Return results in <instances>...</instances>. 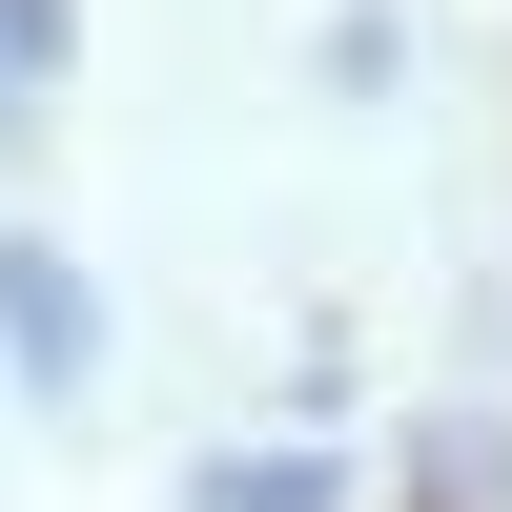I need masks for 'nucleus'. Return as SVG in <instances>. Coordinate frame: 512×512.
Here are the masks:
<instances>
[{
	"mask_svg": "<svg viewBox=\"0 0 512 512\" xmlns=\"http://www.w3.org/2000/svg\"><path fill=\"white\" fill-rule=\"evenodd\" d=\"M0 349H21L41 390H62V369H82V287L41 267V246H0Z\"/></svg>",
	"mask_w": 512,
	"mask_h": 512,
	"instance_id": "obj_1",
	"label": "nucleus"
}]
</instances>
